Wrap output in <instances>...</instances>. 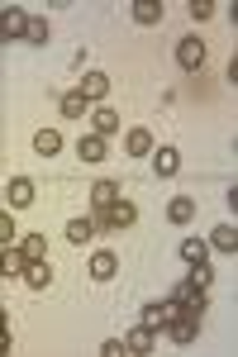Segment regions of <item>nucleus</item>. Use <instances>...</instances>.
Returning <instances> with one entry per match:
<instances>
[{"label": "nucleus", "mask_w": 238, "mask_h": 357, "mask_svg": "<svg viewBox=\"0 0 238 357\" xmlns=\"http://www.w3.org/2000/svg\"><path fill=\"white\" fill-rule=\"evenodd\" d=\"M24 281L34 286V291H43V286L53 281V267H48L43 257H38V262H24Z\"/></svg>", "instance_id": "obj_15"}, {"label": "nucleus", "mask_w": 238, "mask_h": 357, "mask_svg": "<svg viewBox=\"0 0 238 357\" xmlns=\"http://www.w3.org/2000/svg\"><path fill=\"white\" fill-rule=\"evenodd\" d=\"M77 91L86 96V100H105V96H110V77H105V72H86Z\"/></svg>", "instance_id": "obj_6"}, {"label": "nucleus", "mask_w": 238, "mask_h": 357, "mask_svg": "<svg viewBox=\"0 0 238 357\" xmlns=\"http://www.w3.org/2000/svg\"><path fill=\"white\" fill-rule=\"evenodd\" d=\"M0 329H10V314H5V310H0Z\"/></svg>", "instance_id": "obj_30"}, {"label": "nucleus", "mask_w": 238, "mask_h": 357, "mask_svg": "<svg viewBox=\"0 0 238 357\" xmlns=\"http://www.w3.org/2000/svg\"><path fill=\"white\" fill-rule=\"evenodd\" d=\"M177 314H181V305H177V301L148 305V310H143V324H148V329H162V324H167V319H177Z\"/></svg>", "instance_id": "obj_9"}, {"label": "nucleus", "mask_w": 238, "mask_h": 357, "mask_svg": "<svg viewBox=\"0 0 238 357\" xmlns=\"http://www.w3.org/2000/svg\"><path fill=\"white\" fill-rule=\"evenodd\" d=\"M210 243L219 248V252H234V248H238V229H234V224H219V229L210 234Z\"/></svg>", "instance_id": "obj_20"}, {"label": "nucleus", "mask_w": 238, "mask_h": 357, "mask_svg": "<svg viewBox=\"0 0 238 357\" xmlns=\"http://www.w3.org/2000/svg\"><path fill=\"white\" fill-rule=\"evenodd\" d=\"M167 220H172V224H191V220H195V200H191V195L167 200Z\"/></svg>", "instance_id": "obj_12"}, {"label": "nucleus", "mask_w": 238, "mask_h": 357, "mask_svg": "<svg viewBox=\"0 0 238 357\" xmlns=\"http://www.w3.org/2000/svg\"><path fill=\"white\" fill-rule=\"evenodd\" d=\"M191 15H195V20H210V15H214V0H195V5H191Z\"/></svg>", "instance_id": "obj_27"}, {"label": "nucleus", "mask_w": 238, "mask_h": 357, "mask_svg": "<svg viewBox=\"0 0 238 357\" xmlns=\"http://www.w3.org/2000/svg\"><path fill=\"white\" fill-rule=\"evenodd\" d=\"M57 110H62V119H81V114L91 110V100H86L81 91H67V96L57 100Z\"/></svg>", "instance_id": "obj_13"}, {"label": "nucleus", "mask_w": 238, "mask_h": 357, "mask_svg": "<svg viewBox=\"0 0 238 357\" xmlns=\"http://www.w3.org/2000/svg\"><path fill=\"white\" fill-rule=\"evenodd\" d=\"M24 262L29 257L20 252V248H10V243L0 248V276H24Z\"/></svg>", "instance_id": "obj_11"}, {"label": "nucleus", "mask_w": 238, "mask_h": 357, "mask_svg": "<svg viewBox=\"0 0 238 357\" xmlns=\"http://www.w3.org/2000/svg\"><path fill=\"white\" fill-rule=\"evenodd\" d=\"M91 119H96V134H101V138L119 129V110H110V105H101V110L91 114Z\"/></svg>", "instance_id": "obj_21"}, {"label": "nucleus", "mask_w": 238, "mask_h": 357, "mask_svg": "<svg viewBox=\"0 0 238 357\" xmlns=\"http://www.w3.org/2000/svg\"><path fill=\"white\" fill-rule=\"evenodd\" d=\"M101 353H105V357H119V353H124V338H105V343H101Z\"/></svg>", "instance_id": "obj_28"}, {"label": "nucleus", "mask_w": 238, "mask_h": 357, "mask_svg": "<svg viewBox=\"0 0 238 357\" xmlns=\"http://www.w3.org/2000/svg\"><path fill=\"white\" fill-rule=\"evenodd\" d=\"M24 38H29V43H34V48H38V43H48V24H43V20H29Z\"/></svg>", "instance_id": "obj_25"}, {"label": "nucleus", "mask_w": 238, "mask_h": 357, "mask_svg": "<svg viewBox=\"0 0 238 357\" xmlns=\"http://www.w3.org/2000/svg\"><path fill=\"white\" fill-rule=\"evenodd\" d=\"M158 20H162L158 0H138V5H133V24H158Z\"/></svg>", "instance_id": "obj_19"}, {"label": "nucleus", "mask_w": 238, "mask_h": 357, "mask_svg": "<svg viewBox=\"0 0 238 357\" xmlns=\"http://www.w3.org/2000/svg\"><path fill=\"white\" fill-rule=\"evenodd\" d=\"M153 167H158V176H177V172H181V153L167 148V143H158V148H153Z\"/></svg>", "instance_id": "obj_4"}, {"label": "nucleus", "mask_w": 238, "mask_h": 357, "mask_svg": "<svg viewBox=\"0 0 238 357\" xmlns=\"http://www.w3.org/2000/svg\"><path fill=\"white\" fill-rule=\"evenodd\" d=\"M114 272H119V257H114L110 248H101V252H91V276H96V281H110Z\"/></svg>", "instance_id": "obj_8"}, {"label": "nucleus", "mask_w": 238, "mask_h": 357, "mask_svg": "<svg viewBox=\"0 0 238 357\" xmlns=\"http://www.w3.org/2000/svg\"><path fill=\"white\" fill-rule=\"evenodd\" d=\"M24 29H29V15L24 10H0V43H10V38H24Z\"/></svg>", "instance_id": "obj_3"}, {"label": "nucleus", "mask_w": 238, "mask_h": 357, "mask_svg": "<svg viewBox=\"0 0 238 357\" xmlns=\"http://www.w3.org/2000/svg\"><path fill=\"white\" fill-rule=\"evenodd\" d=\"M105 153H110V143L101 134H86L77 143V158H81V162H105Z\"/></svg>", "instance_id": "obj_5"}, {"label": "nucleus", "mask_w": 238, "mask_h": 357, "mask_svg": "<svg viewBox=\"0 0 238 357\" xmlns=\"http://www.w3.org/2000/svg\"><path fill=\"white\" fill-rule=\"evenodd\" d=\"M96 234V215H77V220H67V238L72 243H86Z\"/></svg>", "instance_id": "obj_17"}, {"label": "nucleus", "mask_w": 238, "mask_h": 357, "mask_svg": "<svg viewBox=\"0 0 238 357\" xmlns=\"http://www.w3.org/2000/svg\"><path fill=\"white\" fill-rule=\"evenodd\" d=\"M181 257H186V262H205V238H186Z\"/></svg>", "instance_id": "obj_24"}, {"label": "nucleus", "mask_w": 238, "mask_h": 357, "mask_svg": "<svg viewBox=\"0 0 238 357\" xmlns=\"http://www.w3.org/2000/svg\"><path fill=\"white\" fill-rule=\"evenodd\" d=\"M5 195H10V205H15V210H24V205H34V195H38V191H34V181H29V176H20V181H10V191H5Z\"/></svg>", "instance_id": "obj_14"}, {"label": "nucleus", "mask_w": 238, "mask_h": 357, "mask_svg": "<svg viewBox=\"0 0 238 357\" xmlns=\"http://www.w3.org/2000/svg\"><path fill=\"white\" fill-rule=\"evenodd\" d=\"M0 353H10V333L0 329Z\"/></svg>", "instance_id": "obj_29"}, {"label": "nucleus", "mask_w": 238, "mask_h": 357, "mask_svg": "<svg viewBox=\"0 0 238 357\" xmlns=\"http://www.w3.org/2000/svg\"><path fill=\"white\" fill-rule=\"evenodd\" d=\"M34 148H38L43 158H53V153H62V134H57V129H38V134H34Z\"/></svg>", "instance_id": "obj_18"}, {"label": "nucleus", "mask_w": 238, "mask_h": 357, "mask_svg": "<svg viewBox=\"0 0 238 357\" xmlns=\"http://www.w3.org/2000/svg\"><path fill=\"white\" fill-rule=\"evenodd\" d=\"M191 286H195V291H210L214 286V267L210 262H191Z\"/></svg>", "instance_id": "obj_22"}, {"label": "nucleus", "mask_w": 238, "mask_h": 357, "mask_svg": "<svg viewBox=\"0 0 238 357\" xmlns=\"http://www.w3.org/2000/svg\"><path fill=\"white\" fill-rule=\"evenodd\" d=\"M158 143H153V129H129V138H124V153L129 158H148Z\"/></svg>", "instance_id": "obj_7"}, {"label": "nucleus", "mask_w": 238, "mask_h": 357, "mask_svg": "<svg viewBox=\"0 0 238 357\" xmlns=\"http://www.w3.org/2000/svg\"><path fill=\"white\" fill-rule=\"evenodd\" d=\"M5 243H15V215L0 210V248H5Z\"/></svg>", "instance_id": "obj_26"}, {"label": "nucleus", "mask_w": 238, "mask_h": 357, "mask_svg": "<svg viewBox=\"0 0 238 357\" xmlns=\"http://www.w3.org/2000/svg\"><path fill=\"white\" fill-rule=\"evenodd\" d=\"M114 200H119V186H114V181H96V186H91V205H96V210H110Z\"/></svg>", "instance_id": "obj_16"}, {"label": "nucleus", "mask_w": 238, "mask_h": 357, "mask_svg": "<svg viewBox=\"0 0 238 357\" xmlns=\"http://www.w3.org/2000/svg\"><path fill=\"white\" fill-rule=\"evenodd\" d=\"M177 62H181L186 72H195V67H205V43H200L195 33H186L181 43H177Z\"/></svg>", "instance_id": "obj_2"}, {"label": "nucleus", "mask_w": 238, "mask_h": 357, "mask_svg": "<svg viewBox=\"0 0 238 357\" xmlns=\"http://www.w3.org/2000/svg\"><path fill=\"white\" fill-rule=\"evenodd\" d=\"M133 220H138V205L119 195V200H114L110 210H101V215H96V229H129Z\"/></svg>", "instance_id": "obj_1"}, {"label": "nucleus", "mask_w": 238, "mask_h": 357, "mask_svg": "<svg viewBox=\"0 0 238 357\" xmlns=\"http://www.w3.org/2000/svg\"><path fill=\"white\" fill-rule=\"evenodd\" d=\"M153 338H158V329L138 324V329H129V338H124V353H153Z\"/></svg>", "instance_id": "obj_10"}, {"label": "nucleus", "mask_w": 238, "mask_h": 357, "mask_svg": "<svg viewBox=\"0 0 238 357\" xmlns=\"http://www.w3.org/2000/svg\"><path fill=\"white\" fill-rule=\"evenodd\" d=\"M20 252H24L29 262H38V257H48V238L43 234H29L24 243H20Z\"/></svg>", "instance_id": "obj_23"}]
</instances>
